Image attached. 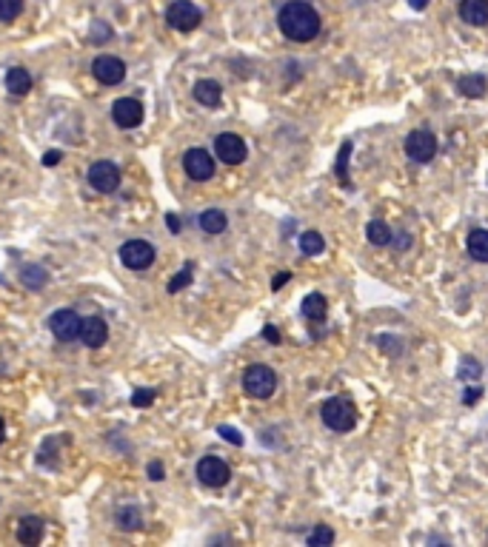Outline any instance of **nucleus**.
<instances>
[{
  "instance_id": "dca6fc26",
  "label": "nucleus",
  "mask_w": 488,
  "mask_h": 547,
  "mask_svg": "<svg viewBox=\"0 0 488 547\" xmlns=\"http://www.w3.org/2000/svg\"><path fill=\"white\" fill-rule=\"evenodd\" d=\"M43 530H46V521L40 516H23L17 521V541L26 547H35L43 541Z\"/></svg>"
},
{
  "instance_id": "412c9836",
  "label": "nucleus",
  "mask_w": 488,
  "mask_h": 547,
  "mask_svg": "<svg viewBox=\"0 0 488 547\" xmlns=\"http://www.w3.org/2000/svg\"><path fill=\"white\" fill-rule=\"evenodd\" d=\"M200 228L206 234H223L228 228V220H226V214L220 208H208V211L200 214Z\"/></svg>"
},
{
  "instance_id": "a19ab883",
  "label": "nucleus",
  "mask_w": 488,
  "mask_h": 547,
  "mask_svg": "<svg viewBox=\"0 0 488 547\" xmlns=\"http://www.w3.org/2000/svg\"><path fill=\"white\" fill-rule=\"evenodd\" d=\"M6 439V425H3V419H0V442Z\"/></svg>"
},
{
  "instance_id": "ddd939ff",
  "label": "nucleus",
  "mask_w": 488,
  "mask_h": 547,
  "mask_svg": "<svg viewBox=\"0 0 488 547\" xmlns=\"http://www.w3.org/2000/svg\"><path fill=\"white\" fill-rule=\"evenodd\" d=\"M111 120L118 129H137L143 123V103L134 98H120L118 103L111 106Z\"/></svg>"
},
{
  "instance_id": "b1692460",
  "label": "nucleus",
  "mask_w": 488,
  "mask_h": 547,
  "mask_svg": "<svg viewBox=\"0 0 488 547\" xmlns=\"http://www.w3.org/2000/svg\"><path fill=\"white\" fill-rule=\"evenodd\" d=\"M20 282L26 285V288H32V291H40L43 285L49 282V274H46L43 266H26L20 271Z\"/></svg>"
},
{
  "instance_id": "a211bd4d",
  "label": "nucleus",
  "mask_w": 488,
  "mask_h": 547,
  "mask_svg": "<svg viewBox=\"0 0 488 547\" xmlns=\"http://www.w3.org/2000/svg\"><path fill=\"white\" fill-rule=\"evenodd\" d=\"M6 89L15 94V98H23V94L32 91V75L26 68H20V66L9 68L6 71Z\"/></svg>"
},
{
  "instance_id": "9b49d317",
  "label": "nucleus",
  "mask_w": 488,
  "mask_h": 547,
  "mask_svg": "<svg viewBox=\"0 0 488 547\" xmlns=\"http://www.w3.org/2000/svg\"><path fill=\"white\" fill-rule=\"evenodd\" d=\"M183 171L189 174L192 180L203 183L215 177V157L208 154L206 149H189L183 154Z\"/></svg>"
},
{
  "instance_id": "f257e3e1",
  "label": "nucleus",
  "mask_w": 488,
  "mask_h": 547,
  "mask_svg": "<svg viewBox=\"0 0 488 547\" xmlns=\"http://www.w3.org/2000/svg\"><path fill=\"white\" fill-rule=\"evenodd\" d=\"M277 26H280V32L294 40V43H309L320 35V15L311 3H306V0H289V3L280 9V15H277Z\"/></svg>"
},
{
  "instance_id": "ea45409f",
  "label": "nucleus",
  "mask_w": 488,
  "mask_h": 547,
  "mask_svg": "<svg viewBox=\"0 0 488 547\" xmlns=\"http://www.w3.org/2000/svg\"><path fill=\"white\" fill-rule=\"evenodd\" d=\"M408 3H411V9H426L428 0H408Z\"/></svg>"
},
{
  "instance_id": "4c0bfd02",
  "label": "nucleus",
  "mask_w": 488,
  "mask_h": 547,
  "mask_svg": "<svg viewBox=\"0 0 488 547\" xmlns=\"http://www.w3.org/2000/svg\"><path fill=\"white\" fill-rule=\"evenodd\" d=\"M289 279H291V274H289V271H280V274H277V277L271 279V288H274V291H280Z\"/></svg>"
},
{
  "instance_id": "4468645a",
  "label": "nucleus",
  "mask_w": 488,
  "mask_h": 547,
  "mask_svg": "<svg viewBox=\"0 0 488 547\" xmlns=\"http://www.w3.org/2000/svg\"><path fill=\"white\" fill-rule=\"evenodd\" d=\"M109 340V325L103 317H86L80 328V342L86 348H103Z\"/></svg>"
},
{
  "instance_id": "7c9ffc66",
  "label": "nucleus",
  "mask_w": 488,
  "mask_h": 547,
  "mask_svg": "<svg viewBox=\"0 0 488 547\" xmlns=\"http://www.w3.org/2000/svg\"><path fill=\"white\" fill-rule=\"evenodd\" d=\"M154 388H137L134 393H132V405L134 408H149L152 405V402H154Z\"/></svg>"
},
{
  "instance_id": "0eeeda50",
  "label": "nucleus",
  "mask_w": 488,
  "mask_h": 547,
  "mask_svg": "<svg viewBox=\"0 0 488 547\" xmlns=\"http://www.w3.org/2000/svg\"><path fill=\"white\" fill-rule=\"evenodd\" d=\"M49 328L60 342H75V340H80L83 317L78 311H72V308H60V311H55L49 317Z\"/></svg>"
},
{
  "instance_id": "1a4fd4ad",
  "label": "nucleus",
  "mask_w": 488,
  "mask_h": 547,
  "mask_svg": "<svg viewBox=\"0 0 488 547\" xmlns=\"http://www.w3.org/2000/svg\"><path fill=\"white\" fill-rule=\"evenodd\" d=\"M215 154H217V160H223L228 165H240L248 154L246 140L235 131H223V134L215 137Z\"/></svg>"
},
{
  "instance_id": "72a5a7b5",
  "label": "nucleus",
  "mask_w": 488,
  "mask_h": 547,
  "mask_svg": "<svg viewBox=\"0 0 488 547\" xmlns=\"http://www.w3.org/2000/svg\"><path fill=\"white\" fill-rule=\"evenodd\" d=\"M480 396H482V388L480 385H471V388H466V393H462V402H466V405H474Z\"/></svg>"
},
{
  "instance_id": "f8f14e48",
  "label": "nucleus",
  "mask_w": 488,
  "mask_h": 547,
  "mask_svg": "<svg viewBox=\"0 0 488 547\" xmlns=\"http://www.w3.org/2000/svg\"><path fill=\"white\" fill-rule=\"evenodd\" d=\"M197 479L206 488H226L231 479V470L220 456H203L197 462Z\"/></svg>"
},
{
  "instance_id": "423d86ee",
  "label": "nucleus",
  "mask_w": 488,
  "mask_h": 547,
  "mask_svg": "<svg viewBox=\"0 0 488 547\" xmlns=\"http://www.w3.org/2000/svg\"><path fill=\"white\" fill-rule=\"evenodd\" d=\"M203 20V12L192 3V0H174L166 12V23L177 32H195Z\"/></svg>"
},
{
  "instance_id": "f3484780",
  "label": "nucleus",
  "mask_w": 488,
  "mask_h": 547,
  "mask_svg": "<svg viewBox=\"0 0 488 547\" xmlns=\"http://www.w3.org/2000/svg\"><path fill=\"white\" fill-rule=\"evenodd\" d=\"M195 100H197L200 106H206V109L220 106V100H223L220 83H217V80H197V83H195Z\"/></svg>"
},
{
  "instance_id": "bb28decb",
  "label": "nucleus",
  "mask_w": 488,
  "mask_h": 547,
  "mask_svg": "<svg viewBox=\"0 0 488 547\" xmlns=\"http://www.w3.org/2000/svg\"><path fill=\"white\" fill-rule=\"evenodd\" d=\"M309 547H329L332 541H334V530L329 528V525H317L311 533H309Z\"/></svg>"
},
{
  "instance_id": "c756f323",
  "label": "nucleus",
  "mask_w": 488,
  "mask_h": 547,
  "mask_svg": "<svg viewBox=\"0 0 488 547\" xmlns=\"http://www.w3.org/2000/svg\"><path fill=\"white\" fill-rule=\"evenodd\" d=\"M23 12V0H0V23H12Z\"/></svg>"
},
{
  "instance_id": "c85d7f7f",
  "label": "nucleus",
  "mask_w": 488,
  "mask_h": 547,
  "mask_svg": "<svg viewBox=\"0 0 488 547\" xmlns=\"http://www.w3.org/2000/svg\"><path fill=\"white\" fill-rule=\"evenodd\" d=\"M457 376H460V379H480V376H482V365H480V360H474V356H466V360L460 362Z\"/></svg>"
},
{
  "instance_id": "e433bc0d",
  "label": "nucleus",
  "mask_w": 488,
  "mask_h": 547,
  "mask_svg": "<svg viewBox=\"0 0 488 547\" xmlns=\"http://www.w3.org/2000/svg\"><path fill=\"white\" fill-rule=\"evenodd\" d=\"M60 157H63V154H60L57 149H55V151H46V154H43V165H49V169H55V165L60 163Z\"/></svg>"
},
{
  "instance_id": "7ed1b4c3",
  "label": "nucleus",
  "mask_w": 488,
  "mask_h": 547,
  "mask_svg": "<svg viewBox=\"0 0 488 547\" xmlns=\"http://www.w3.org/2000/svg\"><path fill=\"white\" fill-rule=\"evenodd\" d=\"M243 391L251 399H269L277 391V373L269 365H248L243 373Z\"/></svg>"
},
{
  "instance_id": "cd10ccee",
  "label": "nucleus",
  "mask_w": 488,
  "mask_h": 547,
  "mask_svg": "<svg viewBox=\"0 0 488 547\" xmlns=\"http://www.w3.org/2000/svg\"><path fill=\"white\" fill-rule=\"evenodd\" d=\"M348 154H352V142H343L337 154V177L343 185H352V180H348Z\"/></svg>"
},
{
  "instance_id": "393cba45",
  "label": "nucleus",
  "mask_w": 488,
  "mask_h": 547,
  "mask_svg": "<svg viewBox=\"0 0 488 547\" xmlns=\"http://www.w3.org/2000/svg\"><path fill=\"white\" fill-rule=\"evenodd\" d=\"M300 248H303V254H309V257L323 254V251H325L323 234H320V231H303V234H300Z\"/></svg>"
},
{
  "instance_id": "6e6552de",
  "label": "nucleus",
  "mask_w": 488,
  "mask_h": 547,
  "mask_svg": "<svg viewBox=\"0 0 488 547\" xmlns=\"http://www.w3.org/2000/svg\"><path fill=\"white\" fill-rule=\"evenodd\" d=\"M406 154L414 163H431L437 154V137L428 129H417L406 137Z\"/></svg>"
},
{
  "instance_id": "4be33fe9",
  "label": "nucleus",
  "mask_w": 488,
  "mask_h": 547,
  "mask_svg": "<svg viewBox=\"0 0 488 547\" xmlns=\"http://www.w3.org/2000/svg\"><path fill=\"white\" fill-rule=\"evenodd\" d=\"M365 240H368L371 245H388V243L394 240V231H391L388 223H383V220H371V223L365 225Z\"/></svg>"
},
{
  "instance_id": "20e7f679",
  "label": "nucleus",
  "mask_w": 488,
  "mask_h": 547,
  "mask_svg": "<svg viewBox=\"0 0 488 547\" xmlns=\"http://www.w3.org/2000/svg\"><path fill=\"white\" fill-rule=\"evenodd\" d=\"M120 169L111 160H98L89 165V185L100 194H114L120 188Z\"/></svg>"
},
{
  "instance_id": "6ab92c4d",
  "label": "nucleus",
  "mask_w": 488,
  "mask_h": 547,
  "mask_svg": "<svg viewBox=\"0 0 488 547\" xmlns=\"http://www.w3.org/2000/svg\"><path fill=\"white\" fill-rule=\"evenodd\" d=\"M457 89H460V94H462V98L480 100L482 94L488 91V83H485V77H482V75H466V77H460Z\"/></svg>"
},
{
  "instance_id": "f704fd0d",
  "label": "nucleus",
  "mask_w": 488,
  "mask_h": 547,
  "mask_svg": "<svg viewBox=\"0 0 488 547\" xmlns=\"http://www.w3.org/2000/svg\"><path fill=\"white\" fill-rule=\"evenodd\" d=\"M146 470H149V479H154V482H160L163 476H166V470H163V465H160V462H149V467H146Z\"/></svg>"
},
{
  "instance_id": "2eb2a0df",
  "label": "nucleus",
  "mask_w": 488,
  "mask_h": 547,
  "mask_svg": "<svg viewBox=\"0 0 488 547\" xmlns=\"http://www.w3.org/2000/svg\"><path fill=\"white\" fill-rule=\"evenodd\" d=\"M457 15L469 26H488V0H460Z\"/></svg>"
},
{
  "instance_id": "39448f33",
  "label": "nucleus",
  "mask_w": 488,
  "mask_h": 547,
  "mask_svg": "<svg viewBox=\"0 0 488 547\" xmlns=\"http://www.w3.org/2000/svg\"><path fill=\"white\" fill-rule=\"evenodd\" d=\"M154 257H157V251L146 240H129L120 245V263L129 271H146L154 263Z\"/></svg>"
},
{
  "instance_id": "f03ea898",
  "label": "nucleus",
  "mask_w": 488,
  "mask_h": 547,
  "mask_svg": "<svg viewBox=\"0 0 488 547\" xmlns=\"http://www.w3.org/2000/svg\"><path fill=\"white\" fill-rule=\"evenodd\" d=\"M320 416H323V425L332 427V431H337V434H348L357 425V408L343 396H334V399L325 402V405L320 408Z\"/></svg>"
},
{
  "instance_id": "5701e85b",
  "label": "nucleus",
  "mask_w": 488,
  "mask_h": 547,
  "mask_svg": "<svg viewBox=\"0 0 488 547\" xmlns=\"http://www.w3.org/2000/svg\"><path fill=\"white\" fill-rule=\"evenodd\" d=\"M303 317L311 319V322H323L325 319V297L323 294H309L303 299Z\"/></svg>"
},
{
  "instance_id": "c9c22d12",
  "label": "nucleus",
  "mask_w": 488,
  "mask_h": 547,
  "mask_svg": "<svg viewBox=\"0 0 488 547\" xmlns=\"http://www.w3.org/2000/svg\"><path fill=\"white\" fill-rule=\"evenodd\" d=\"M263 337H266V340H269L271 345H277V342H283V337H280V331H277L274 325H266V328H263Z\"/></svg>"
},
{
  "instance_id": "9d476101",
  "label": "nucleus",
  "mask_w": 488,
  "mask_h": 547,
  "mask_svg": "<svg viewBox=\"0 0 488 547\" xmlns=\"http://www.w3.org/2000/svg\"><path fill=\"white\" fill-rule=\"evenodd\" d=\"M91 75L103 86H118L126 77V63L114 55H98L95 63H91Z\"/></svg>"
},
{
  "instance_id": "473e14b6",
  "label": "nucleus",
  "mask_w": 488,
  "mask_h": 547,
  "mask_svg": "<svg viewBox=\"0 0 488 547\" xmlns=\"http://www.w3.org/2000/svg\"><path fill=\"white\" fill-rule=\"evenodd\" d=\"M217 434L226 439V442H231V445H243V436H240V431L237 427H228V425H220L217 427Z\"/></svg>"
},
{
  "instance_id": "aec40b11",
  "label": "nucleus",
  "mask_w": 488,
  "mask_h": 547,
  "mask_svg": "<svg viewBox=\"0 0 488 547\" xmlns=\"http://www.w3.org/2000/svg\"><path fill=\"white\" fill-rule=\"evenodd\" d=\"M469 254L477 263H488V231L485 228H474L469 234Z\"/></svg>"
},
{
  "instance_id": "2f4dec72",
  "label": "nucleus",
  "mask_w": 488,
  "mask_h": 547,
  "mask_svg": "<svg viewBox=\"0 0 488 547\" xmlns=\"http://www.w3.org/2000/svg\"><path fill=\"white\" fill-rule=\"evenodd\" d=\"M192 282V266H183V271L169 282V294H177V291H183L186 285Z\"/></svg>"
},
{
  "instance_id": "a878e982",
  "label": "nucleus",
  "mask_w": 488,
  "mask_h": 547,
  "mask_svg": "<svg viewBox=\"0 0 488 547\" xmlns=\"http://www.w3.org/2000/svg\"><path fill=\"white\" fill-rule=\"evenodd\" d=\"M118 525H120L123 530H141L143 516H141V510H137V508L126 505V508H120V510H118Z\"/></svg>"
},
{
  "instance_id": "58836bf2",
  "label": "nucleus",
  "mask_w": 488,
  "mask_h": 547,
  "mask_svg": "<svg viewBox=\"0 0 488 547\" xmlns=\"http://www.w3.org/2000/svg\"><path fill=\"white\" fill-rule=\"evenodd\" d=\"M166 225H169L172 234H180V220H177V214H166Z\"/></svg>"
}]
</instances>
